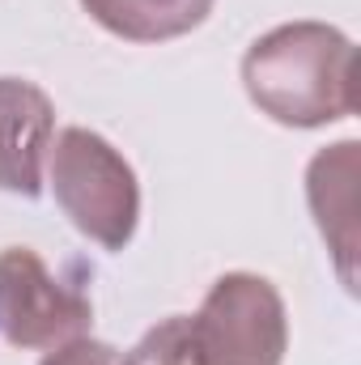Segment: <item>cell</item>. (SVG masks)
Listing matches in <instances>:
<instances>
[{"label":"cell","mask_w":361,"mask_h":365,"mask_svg":"<svg viewBox=\"0 0 361 365\" xmlns=\"http://www.w3.org/2000/svg\"><path fill=\"white\" fill-rule=\"evenodd\" d=\"M247 98L280 128H327L357 115V47L327 21H285L243 56Z\"/></svg>","instance_id":"1"},{"label":"cell","mask_w":361,"mask_h":365,"mask_svg":"<svg viewBox=\"0 0 361 365\" xmlns=\"http://www.w3.org/2000/svg\"><path fill=\"white\" fill-rule=\"evenodd\" d=\"M51 191L64 217L102 251H123L141 221V182L128 158L90 128L51 136Z\"/></svg>","instance_id":"2"},{"label":"cell","mask_w":361,"mask_h":365,"mask_svg":"<svg viewBox=\"0 0 361 365\" xmlns=\"http://www.w3.org/2000/svg\"><path fill=\"white\" fill-rule=\"evenodd\" d=\"M191 327L208 365H280L289 353L285 297L255 272L217 276Z\"/></svg>","instance_id":"3"},{"label":"cell","mask_w":361,"mask_h":365,"mask_svg":"<svg viewBox=\"0 0 361 365\" xmlns=\"http://www.w3.org/2000/svg\"><path fill=\"white\" fill-rule=\"evenodd\" d=\"M90 323L93 302L81 284L56 276L30 247L0 251V336L13 349H56Z\"/></svg>","instance_id":"4"},{"label":"cell","mask_w":361,"mask_h":365,"mask_svg":"<svg viewBox=\"0 0 361 365\" xmlns=\"http://www.w3.org/2000/svg\"><path fill=\"white\" fill-rule=\"evenodd\" d=\"M357 140L319 149L306 166V204L315 212V225H319L349 293H357Z\"/></svg>","instance_id":"5"},{"label":"cell","mask_w":361,"mask_h":365,"mask_svg":"<svg viewBox=\"0 0 361 365\" xmlns=\"http://www.w3.org/2000/svg\"><path fill=\"white\" fill-rule=\"evenodd\" d=\"M56 136V102L21 77H0V191L39 200L43 158Z\"/></svg>","instance_id":"6"},{"label":"cell","mask_w":361,"mask_h":365,"mask_svg":"<svg viewBox=\"0 0 361 365\" xmlns=\"http://www.w3.org/2000/svg\"><path fill=\"white\" fill-rule=\"evenodd\" d=\"M213 4L217 0H81V9L102 30H111L115 38H128V43L183 38L195 26H204Z\"/></svg>","instance_id":"7"},{"label":"cell","mask_w":361,"mask_h":365,"mask_svg":"<svg viewBox=\"0 0 361 365\" xmlns=\"http://www.w3.org/2000/svg\"><path fill=\"white\" fill-rule=\"evenodd\" d=\"M123 365H208V357L195 340L191 314H171L136 340Z\"/></svg>","instance_id":"8"},{"label":"cell","mask_w":361,"mask_h":365,"mask_svg":"<svg viewBox=\"0 0 361 365\" xmlns=\"http://www.w3.org/2000/svg\"><path fill=\"white\" fill-rule=\"evenodd\" d=\"M39 365H123V353L106 340H93V336H73L64 344H56Z\"/></svg>","instance_id":"9"}]
</instances>
